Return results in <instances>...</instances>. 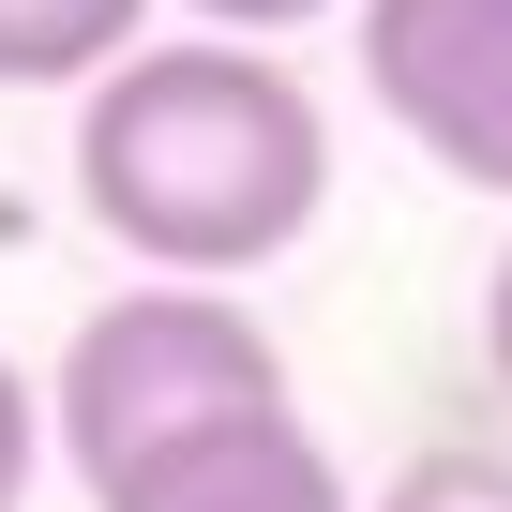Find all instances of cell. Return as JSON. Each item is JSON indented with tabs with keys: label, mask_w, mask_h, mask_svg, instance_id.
<instances>
[{
	"label": "cell",
	"mask_w": 512,
	"mask_h": 512,
	"mask_svg": "<svg viewBox=\"0 0 512 512\" xmlns=\"http://www.w3.org/2000/svg\"><path fill=\"white\" fill-rule=\"evenodd\" d=\"M76 196L91 226L166 287H241L317 226L332 196V121L317 91L241 46V31H181L136 46L76 91Z\"/></svg>",
	"instance_id": "cell-1"
},
{
	"label": "cell",
	"mask_w": 512,
	"mask_h": 512,
	"mask_svg": "<svg viewBox=\"0 0 512 512\" xmlns=\"http://www.w3.org/2000/svg\"><path fill=\"white\" fill-rule=\"evenodd\" d=\"M241 407H287V347L226 287H166V272L136 302H91L61 377H46V437L76 452V482L121 467V452H166L196 422H241Z\"/></svg>",
	"instance_id": "cell-2"
},
{
	"label": "cell",
	"mask_w": 512,
	"mask_h": 512,
	"mask_svg": "<svg viewBox=\"0 0 512 512\" xmlns=\"http://www.w3.org/2000/svg\"><path fill=\"white\" fill-rule=\"evenodd\" d=\"M362 91L422 166L512 196V0H362Z\"/></svg>",
	"instance_id": "cell-3"
},
{
	"label": "cell",
	"mask_w": 512,
	"mask_h": 512,
	"mask_svg": "<svg viewBox=\"0 0 512 512\" xmlns=\"http://www.w3.org/2000/svg\"><path fill=\"white\" fill-rule=\"evenodd\" d=\"M91 512H362V497L302 407H241V422H196L166 452L91 467Z\"/></svg>",
	"instance_id": "cell-4"
},
{
	"label": "cell",
	"mask_w": 512,
	"mask_h": 512,
	"mask_svg": "<svg viewBox=\"0 0 512 512\" xmlns=\"http://www.w3.org/2000/svg\"><path fill=\"white\" fill-rule=\"evenodd\" d=\"M151 46V0H0V91H91Z\"/></svg>",
	"instance_id": "cell-5"
},
{
	"label": "cell",
	"mask_w": 512,
	"mask_h": 512,
	"mask_svg": "<svg viewBox=\"0 0 512 512\" xmlns=\"http://www.w3.org/2000/svg\"><path fill=\"white\" fill-rule=\"evenodd\" d=\"M377 512H512V467L497 452H407L377 482Z\"/></svg>",
	"instance_id": "cell-6"
},
{
	"label": "cell",
	"mask_w": 512,
	"mask_h": 512,
	"mask_svg": "<svg viewBox=\"0 0 512 512\" xmlns=\"http://www.w3.org/2000/svg\"><path fill=\"white\" fill-rule=\"evenodd\" d=\"M31 467H46V392L0 362V512H31Z\"/></svg>",
	"instance_id": "cell-7"
},
{
	"label": "cell",
	"mask_w": 512,
	"mask_h": 512,
	"mask_svg": "<svg viewBox=\"0 0 512 512\" xmlns=\"http://www.w3.org/2000/svg\"><path fill=\"white\" fill-rule=\"evenodd\" d=\"M181 16H211V31H241V46H287V31L347 16V0H181Z\"/></svg>",
	"instance_id": "cell-8"
},
{
	"label": "cell",
	"mask_w": 512,
	"mask_h": 512,
	"mask_svg": "<svg viewBox=\"0 0 512 512\" xmlns=\"http://www.w3.org/2000/svg\"><path fill=\"white\" fill-rule=\"evenodd\" d=\"M482 362H497V392H512V256H497V287H482Z\"/></svg>",
	"instance_id": "cell-9"
}]
</instances>
